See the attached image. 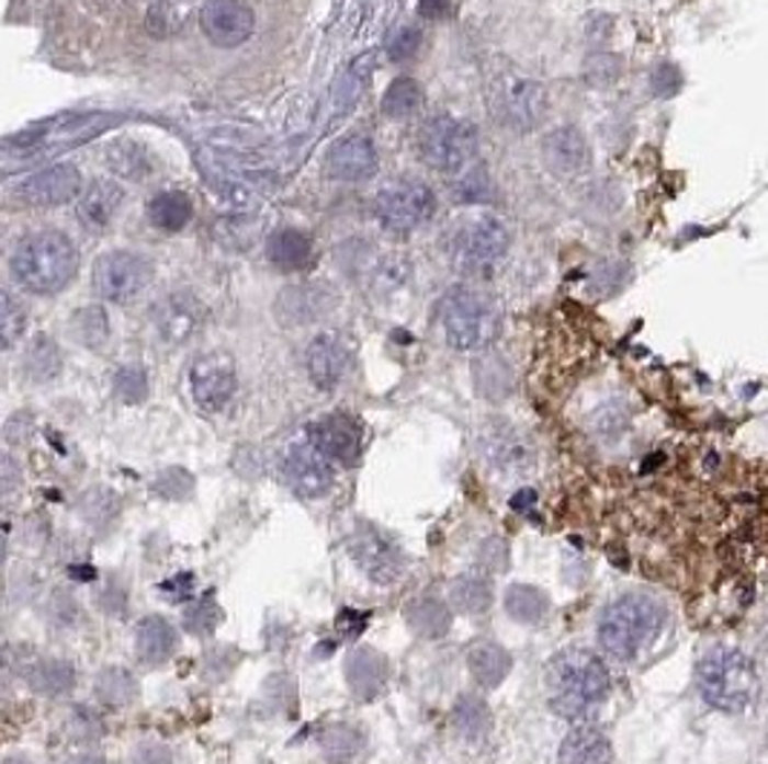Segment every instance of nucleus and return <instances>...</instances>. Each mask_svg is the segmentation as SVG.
<instances>
[{
  "label": "nucleus",
  "instance_id": "obj_23",
  "mask_svg": "<svg viewBox=\"0 0 768 764\" xmlns=\"http://www.w3.org/2000/svg\"><path fill=\"white\" fill-rule=\"evenodd\" d=\"M558 764H613V748L596 727H576L562 742Z\"/></svg>",
  "mask_w": 768,
  "mask_h": 764
},
{
  "label": "nucleus",
  "instance_id": "obj_22",
  "mask_svg": "<svg viewBox=\"0 0 768 764\" xmlns=\"http://www.w3.org/2000/svg\"><path fill=\"white\" fill-rule=\"evenodd\" d=\"M346 679L360 698H374L388 682L386 659L372 647H360L346 661Z\"/></svg>",
  "mask_w": 768,
  "mask_h": 764
},
{
  "label": "nucleus",
  "instance_id": "obj_1",
  "mask_svg": "<svg viewBox=\"0 0 768 764\" xmlns=\"http://www.w3.org/2000/svg\"><path fill=\"white\" fill-rule=\"evenodd\" d=\"M547 693L550 707L562 719H587L610 693L608 666L590 650H564L547 666Z\"/></svg>",
  "mask_w": 768,
  "mask_h": 764
},
{
  "label": "nucleus",
  "instance_id": "obj_31",
  "mask_svg": "<svg viewBox=\"0 0 768 764\" xmlns=\"http://www.w3.org/2000/svg\"><path fill=\"white\" fill-rule=\"evenodd\" d=\"M30 684L41 696H67L69 689L76 687V670L67 661L46 659L30 670Z\"/></svg>",
  "mask_w": 768,
  "mask_h": 764
},
{
  "label": "nucleus",
  "instance_id": "obj_14",
  "mask_svg": "<svg viewBox=\"0 0 768 764\" xmlns=\"http://www.w3.org/2000/svg\"><path fill=\"white\" fill-rule=\"evenodd\" d=\"M205 326V305L199 303L193 294H170L153 308V328L159 333V340L168 345H184L191 342Z\"/></svg>",
  "mask_w": 768,
  "mask_h": 764
},
{
  "label": "nucleus",
  "instance_id": "obj_18",
  "mask_svg": "<svg viewBox=\"0 0 768 764\" xmlns=\"http://www.w3.org/2000/svg\"><path fill=\"white\" fill-rule=\"evenodd\" d=\"M377 147L369 136H349L337 141L331 150H328V175L335 182H346V184H358L372 179L377 173Z\"/></svg>",
  "mask_w": 768,
  "mask_h": 764
},
{
  "label": "nucleus",
  "instance_id": "obj_41",
  "mask_svg": "<svg viewBox=\"0 0 768 764\" xmlns=\"http://www.w3.org/2000/svg\"><path fill=\"white\" fill-rule=\"evenodd\" d=\"M219 620H222V609L219 604H216L214 595H205V598L193 601V604H188V609H184V627L191 629V632H196V636L214 632Z\"/></svg>",
  "mask_w": 768,
  "mask_h": 764
},
{
  "label": "nucleus",
  "instance_id": "obj_12",
  "mask_svg": "<svg viewBox=\"0 0 768 764\" xmlns=\"http://www.w3.org/2000/svg\"><path fill=\"white\" fill-rule=\"evenodd\" d=\"M193 400L202 411H222L236 394V365L228 354L199 356L191 368Z\"/></svg>",
  "mask_w": 768,
  "mask_h": 764
},
{
  "label": "nucleus",
  "instance_id": "obj_13",
  "mask_svg": "<svg viewBox=\"0 0 768 764\" xmlns=\"http://www.w3.org/2000/svg\"><path fill=\"white\" fill-rule=\"evenodd\" d=\"M282 469H285V480L291 489L303 498L326 494L335 483V463L328 460L308 437L303 443H291Z\"/></svg>",
  "mask_w": 768,
  "mask_h": 764
},
{
  "label": "nucleus",
  "instance_id": "obj_37",
  "mask_svg": "<svg viewBox=\"0 0 768 764\" xmlns=\"http://www.w3.org/2000/svg\"><path fill=\"white\" fill-rule=\"evenodd\" d=\"M320 748H323V756H326L331 764H346L360 753V748H363V736H360L354 727L335 725V727H328L326 733L320 736Z\"/></svg>",
  "mask_w": 768,
  "mask_h": 764
},
{
  "label": "nucleus",
  "instance_id": "obj_6",
  "mask_svg": "<svg viewBox=\"0 0 768 764\" xmlns=\"http://www.w3.org/2000/svg\"><path fill=\"white\" fill-rule=\"evenodd\" d=\"M510 250V233L495 216L466 221L455 236V267L472 280H489L504 265Z\"/></svg>",
  "mask_w": 768,
  "mask_h": 764
},
{
  "label": "nucleus",
  "instance_id": "obj_10",
  "mask_svg": "<svg viewBox=\"0 0 768 764\" xmlns=\"http://www.w3.org/2000/svg\"><path fill=\"white\" fill-rule=\"evenodd\" d=\"M434 196L427 184L420 182H397L381 190V196L374 202L377 221L388 233H411L432 216Z\"/></svg>",
  "mask_w": 768,
  "mask_h": 764
},
{
  "label": "nucleus",
  "instance_id": "obj_30",
  "mask_svg": "<svg viewBox=\"0 0 768 764\" xmlns=\"http://www.w3.org/2000/svg\"><path fill=\"white\" fill-rule=\"evenodd\" d=\"M406 620L420 638H443L452 627V613H449V606L443 601L418 598L411 601L409 609H406Z\"/></svg>",
  "mask_w": 768,
  "mask_h": 764
},
{
  "label": "nucleus",
  "instance_id": "obj_19",
  "mask_svg": "<svg viewBox=\"0 0 768 764\" xmlns=\"http://www.w3.org/2000/svg\"><path fill=\"white\" fill-rule=\"evenodd\" d=\"M305 437L312 440L314 446L320 448L323 455L335 463V466H351V463L360 457V432L349 417H320V420H314V423L308 425V434H305Z\"/></svg>",
  "mask_w": 768,
  "mask_h": 764
},
{
  "label": "nucleus",
  "instance_id": "obj_26",
  "mask_svg": "<svg viewBox=\"0 0 768 764\" xmlns=\"http://www.w3.org/2000/svg\"><path fill=\"white\" fill-rule=\"evenodd\" d=\"M176 650V629L161 615H147L136 629V652L145 664H161Z\"/></svg>",
  "mask_w": 768,
  "mask_h": 764
},
{
  "label": "nucleus",
  "instance_id": "obj_43",
  "mask_svg": "<svg viewBox=\"0 0 768 764\" xmlns=\"http://www.w3.org/2000/svg\"><path fill=\"white\" fill-rule=\"evenodd\" d=\"M153 489L161 494V498L170 500H182L191 494L193 489V477L184 469H168L165 475H159V480L153 483Z\"/></svg>",
  "mask_w": 768,
  "mask_h": 764
},
{
  "label": "nucleus",
  "instance_id": "obj_54",
  "mask_svg": "<svg viewBox=\"0 0 768 764\" xmlns=\"http://www.w3.org/2000/svg\"><path fill=\"white\" fill-rule=\"evenodd\" d=\"M7 764H30L26 759H7Z\"/></svg>",
  "mask_w": 768,
  "mask_h": 764
},
{
  "label": "nucleus",
  "instance_id": "obj_35",
  "mask_svg": "<svg viewBox=\"0 0 768 764\" xmlns=\"http://www.w3.org/2000/svg\"><path fill=\"white\" fill-rule=\"evenodd\" d=\"M449 598L461 613H484L493 601V590L484 575H461L449 586Z\"/></svg>",
  "mask_w": 768,
  "mask_h": 764
},
{
  "label": "nucleus",
  "instance_id": "obj_27",
  "mask_svg": "<svg viewBox=\"0 0 768 764\" xmlns=\"http://www.w3.org/2000/svg\"><path fill=\"white\" fill-rule=\"evenodd\" d=\"M466 664H470L472 679H475L481 687H498V684L507 679V673H510L512 659L501 643L484 641L472 647Z\"/></svg>",
  "mask_w": 768,
  "mask_h": 764
},
{
  "label": "nucleus",
  "instance_id": "obj_47",
  "mask_svg": "<svg viewBox=\"0 0 768 764\" xmlns=\"http://www.w3.org/2000/svg\"><path fill=\"white\" fill-rule=\"evenodd\" d=\"M679 72L670 64H662L659 69L654 72V78H651V83H654V90L659 92V95H670V92H677V87H679Z\"/></svg>",
  "mask_w": 768,
  "mask_h": 764
},
{
  "label": "nucleus",
  "instance_id": "obj_38",
  "mask_svg": "<svg viewBox=\"0 0 768 764\" xmlns=\"http://www.w3.org/2000/svg\"><path fill=\"white\" fill-rule=\"evenodd\" d=\"M72 333H76V340L81 342V345H87V349H104V342L110 340L108 313L101 308H95V305L81 308L76 317H72Z\"/></svg>",
  "mask_w": 768,
  "mask_h": 764
},
{
  "label": "nucleus",
  "instance_id": "obj_15",
  "mask_svg": "<svg viewBox=\"0 0 768 764\" xmlns=\"http://www.w3.org/2000/svg\"><path fill=\"white\" fill-rule=\"evenodd\" d=\"M78 190H81V173L72 164H58L23 179L12 196L23 207H61L78 196Z\"/></svg>",
  "mask_w": 768,
  "mask_h": 764
},
{
  "label": "nucleus",
  "instance_id": "obj_29",
  "mask_svg": "<svg viewBox=\"0 0 768 764\" xmlns=\"http://www.w3.org/2000/svg\"><path fill=\"white\" fill-rule=\"evenodd\" d=\"M147 216H150L153 228L165 230V233H179L191 221L193 205L184 193L168 190V193H159V196L153 198L150 207H147Z\"/></svg>",
  "mask_w": 768,
  "mask_h": 764
},
{
  "label": "nucleus",
  "instance_id": "obj_7",
  "mask_svg": "<svg viewBox=\"0 0 768 764\" xmlns=\"http://www.w3.org/2000/svg\"><path fill=\"white\" fill-rule=\"evenodd\" d=\"M420 159L432 170L441 173H455L464 170L475 152H478V129L470 122L452 118V115H432L418 136Z\"/></svg>",
  "mask_w": 768,
  "mask_h": 764
},
{
  "label": "nucleus",
  "instance_id": "obj_50",
  "mask_svg": "<svg viewBox=\"0 0 768 764\" xmlns=\"http://www.w3.org/2000/svg\"><path fill=\"white\" fill-rule=\"evenodd\" d=\"M449 7V0H418L420 18H438L443 15Z\"/></svg>",
  "mask_w": 768,
  "mask_h": 764
},
{
  "label": "nucleus",
  "instance_id": "obj_8",
  "mask_svg": "<svg viewBox=\"0 0 768 764\" xmlns=\"http://www.w3.org/2000/svg\"><path fill=\"white\" fill-rule=\"evenodd\" d=\"M495 118L516 133H530L547 115V90L533 78L504 76L495 81L489 95Z\"/></svg>",
  "mask_w": 768,
  "mask_h": 764
},
{
  "label": "nucleus",
  "instance_id": "obj_40",
  "mask_svg": "<svg viewBox=\"0 0 768 764\" xmlns=\"http://www.w3.org/2000/svg\"><path fill=\"white\" fill-rule=\"evenodd\" d=\"M113 388H115V397H118V400L129 402V406H136V402L147 400L150 383H147L145 368H138V365H124V368H118V372H115Z\"/></svg>",
  "mask_w": 768,
  "mask_h": 764
},
{
  "label": "nucleus",
  "instance_id": "obj_17",
  "mask_svg": "<svg viewBox=\"0 0 768 764\" xmlns=\"http://www.w3.org/2000/svg\"><path fill=\"white\" fill-rule=\"evenodd\" d=\"M541 159L547 170L558 179H576V175L590 170V145L581 129L576 127H555L553 133L541 141Z\"/></svg>",
  "mask_w": 768,
  "mask_h": 764
},
{
  "label": "nucleus",
  "instance_id": "obj_25",
  "mask_svg": "<svg viewBox=\"0 0 768 764\" xmlns=\"http://www.w3.org/2000/svg\"><path fill=\"white\" fill-rule=\"evenodd\" d=\"M266 253L268 262H271L276 271L297 273L312 262V242H308V236L300 233V230L285 228L268 236Z\"/></svg>",
  "mask_w": 768,
  "mask_h": 764
},
{
  "label": "nucleus",
  "instance_id": "obj_21",
  "mask_svg": "<svg viewBox=\"0 0 768 764\" xmlns=\"http://www.w3.org/2000/svg\"><path fill=\"white\" fill-rule=\"evenodd\" d=\"M124 202L122 184L110 182V179H99L84 190V196L78 198V221L84 225L90 233H104L118 216Z\"/></svg>",
  "mask_w": 768,
  "mask_h": 764
},
{
  "label": "nucleus",
  "instance_id": "obj_48",
  "mask_svg": "<svg viewBox=\"0 0 768 764\" xmlns=\"http://www.w3.org/2000/svg\"><path fill=\"white\" fill-rule=\"evenodd\" d=\"M161 592L173 595V601H188L193 592V575H179L170 578L168 583H161Z\"/></svg>",
  "mask_w": 768,
  "mask_h": 764
},
{
  "label": "nucleus",
  "instance_id": "obj_2",
  "mask_svg": "<svg viewBox=\"0 0 768 764\" xmlns=\"http://www.w3.org/2000/svg\"><path fill=\"white\" fill-rule=\"evenodd\" d=\"M12 276L23 290L53 296L72 282L78 271L76 242L61 230H38L26 236L12 253Z\"/></svg>",
  "mask_w": 768,
  "mask_h": 764
},
{
  "label": "nucleus",
  "instance_id": "obj_20",
  "mask_svg": "<svg viewBox=\"0 0 768 764\" xmlns=\"http://www.w3.org/2000/svg\"><path fill=\"white\" fill-rule=\"evenodd\" d=\"M305 365H308V377L314 379V386L331 391L349 368V349L337 333H320L308 345Z\"/></svg>",
  "mask_w": 768,
  "mask_h": 764
},
{
  "label": "nucleus",
  "instance_id": "obj_3",
  "mask_svg": "<svg viewBox=\"0 0 768 764\" xmlns=\"http://www.w3.org/2000/svg\"><path fill=\"white\" fill-rule=\"evenodd\" d=\"M697 687L716 710L743 712L760 696V673L739 650L714 647L697 664Z\"/></svg>",
  "mask_w": 768,
  "mask_h": 764
},
{
  "label": "nucleus",
  "instance_id": "obj_53",
  "mask_svg": "<svg viewBox=\"0 0 768 764\" xmlns=\"http://www.w3.org/2000/svg\"><path fill=\"white\" fill-rule=\"evenodd\" d=\"M72 764H108L101 756H78Z\"/></svg>",
  "mask_w": 768,
  "mask_h": 764
},
{
  "label": "nucleus",
  "instance_id": "obj_44",
  "mask_svg": "<svg viewBox=\"0 0 768 764\" xmlns=\"http://www.w3.org/2000/svg\"><path fill=\"white\" fill-rule=\"evenodd\" d=\"M420 49V30H415V26H406V30H400L392 38V44H388V58L397 64L409 61V58H415Z\"/></svg>",
  "mask_w": 768,
  "mask_h": 764
},
{
  "label": "nucleus",
  "instance_id": "obj_4",
  "mask_svg": "<svg viewBox=\"0 0 768 764\" xmlns=\"http://www.w3.org/2000/svg\"><path fill=\"white\" fill-rule=\"evenodd\" d=\"M665 613L647 595H622L601 613L599 643L601 650L619 661L636 659L662 629Z\"/></svg>",
  "mask_w": 768,
  "mask_h": 764
},
{
  "label": "nucleus",
  "instance_id": "obj_11",
  "mask_svg": "<svg viewBox=\"0 0 768 764\" xmlns=\"http://www.w3.org/2000/svg\"><path fill=\"white\" fill-rule=\"evenodd\" d=\"M349 552L374 583H395L404 572L400 546L395 537H388V532L377 529L374 523H358L351 529Z\"/></svg>",
  "mask_w": 768,
  "mask_h": 764
},
{
  "label": "nucleus",
  "instance_id": "obj_45",
  "mask_svg": "<svg viewBox=\"0 0 768 764\" xmlns=\"http://www.w3.org/2000/svg\"><path fill=\"white\" fill-rule=\"evenodd\" d=\"M617 76L619 58H613V55H599V58H594V61L587 64V78H590V83H596V87L617 81Z\"/></svg>",
  "mask_w": 768,
  "mask_h": 764
},
{
  "label": "nucleus",
  "instance_id": "obj_51",
  "mask_svg": "<svg viewBox=\"0 0 768 764\" xmlns=\"http://www.w3.org/2000/svg\"><path fill=\"white\" fill-rule=\"evenodd\" d=\"M12 469H15V466H12V460L7 457V460H3V486H7V494L15 492V483H18L15 471Z\"/></svg>",
  "mask_w": 768,
  "mask_h": 764
},
{
  "label": "nucleus",
  "instance_id": "obj_24",
  "mask_svg": "<svg viewBox=\"0 0 768 764\" xmlns=\"http://www.w3.org/2000/svg\"><path fill=\"white\" fill-rule=\"evenodd\" d=\"M484 452L489 463L501 471H521L530 460V443H527L510 425H495L484 434Z\"/></svg>",
  "mask_w": 768,
  "mask_h": 764
},
{
  "label": "nucleus",
  "instance_id": "obj_16",
  "mask_svg": "<svg viewBox=\"0 0 768 764\" xmlns=\"http://www.w3.org/2000/svg\"><path fill=\"white\" fill-rule=\"evenodd\" d=\"M199 23H202V32L211 44L234 49L251 38L257 18H253V9H248L239 0H211L202 7Z\"/></svg>",
  "mask_w": 768,
  "mask_h": 764
},
{
  "label": "nucleus",
  "instance_id": "obj_9",
  "mask_svg": "<svg viewBox=\"0 0 768 764\" xmlns=\"http://www.w3.org/2000/svg\"><path fill=\"white\" fill-rule=\"evenodd\" d=\"M153 282V265L129 250H113L92 267V290L115 305L136 303Z\"/></svg>",
  "mask_w": 768,
  "mask_h": 764
},
{
  "label": "nucleus",
  "instance_id": "obj_49",
  "mask_svg": "<svg viewBox=\"0 0 768 764\" xmlns=\"http://www.w3.org/2000/svg\"><path fill=\"white\" fill-rule=\"evenodd\" d=\"M133 764H173L170 762V753L165 748H159V744H153V748H142L133 756Z\"/></svg>",
  "mask_w": 768,
  "mask_h": 764
},
{
  "label": "nucleus",
  "instance_id": "obj_5",
  "mask_svg": "<svg viewBox=\"0 0 768 764\" xmlns=\"http://www.w3.org/2000/svg\"><path fill=\"white\" fill-rule=\"evenodd\" d=\"M438 317H441L447 342L458 351L487 349L501 331V313L493 299L466 285H455L443 294Z\"/></svg>",
  "mask_w": 768,
  "mask_h": 764
},
{
  "label": "nucleus",
  "instance_id": "obj_52",
  "mask_svg": "<svg viewBox=\"0 0 768 764\" xmlns=\"http://www.w3.org/2000/svg\"><path fill=\"white\" fill-rule=\"evenodd\" d=\"M533 500H535V492L524 489V492L512 498V509H516V512H521V509H524V506H533Z\"/></svg>",
  "mask_w": 768,
  "mask_h": 764
},
{
  "label": "nucleus",
  "instance_id": "obj_46",
  "mask_svg": "<svg viewBox=\"0 0 768 764\" xmlns=\"http://www.w3.org/2000/svg\"><path fill=\"white\" fill-rule=\"evenodd\" d=\"M484 196H487V175L470 173L461 182V187H458V198L461 202H481Z\"/></svg>",
  "mask_w": 768,
  "mask_h": 764
},
{
  "label": "nucleus",
  "instance_id": "obj_32",
  "mask_svg": "<svg viewBox=\"0 0 768 764\" xmlns=\"http://www.w3.org/2000/svg\"><path fill=\"white\" fill-rule=\"evenodd\" d=\"M61 351H58L55 340H49V337H35L30 349H26V354H23V372L35 383L55 379L61 374Z\"/></svg>",
  "mask_w": 768,
  "mask_h": 764
},
{
  "label": "nucleus",
  "instance_id": "obj_28",
  "mask_svg": "<svg viewBox=\"0 0 768 764\" xmlns=\"http://www.w3.org/2000/svg\"><path fill=\"white\" fill-rule=\"evenodd\" d=\"M276 313L285 326H305L326 313V294L320 288H289L276 303Z\"/></svg>",
  "mask_w": 768,
  "mask_h": 764
},
{
  "label": "nucleus",
  "instance_id": "obj_36",
  "mask_svg": "<svg viewBox=\"0 0 768 764\" xmlns=\"http://www.w3.org/2000/svg\"><path fill=\"white\" fill-rule=\"evenodd\" d=\"M455 725L470 742L487 739L489 725H493V721H489L487 702L478 696H461V702H458L455 707Z\"/></svg>",
  "mask_w": 768,
  "mask_h": 764
},
{
  "label": "nucleus",
  "instance_id": "obj_33",
  "mask_svg": "<svg viewBox=\"0 0 768 764\" xmlns=\"http://www.w3.org/2000/svg\"><path fill=\"white\" fill-rule=\"evenodd\" d=\"M504 609L512 615L521 624H539V620L547 618V595L535 586H527V583H516L504 595Z\"/></svg>",
  "mask_w": 768,
  "mask_h": 764
},
{
  "label": "nucleus",
  "instance_id": "obj_34",
  "mask_svg": "<svg viewBox=\"0 0 768 764\" xmlns=\"http://www.w3.org/2000/svg\"><path fill=\"white\" fill-rule=\"evenodd\" d=\"M423 106V90L415 78H395L388 83L386 95H383V113L395 122L411 118Z\"/></svg>",
  "mask_w": 768,
  "mask_h": 764
},
{
  "label": "nucleus",
  "instance_id": "obj_42",
  "mask_svg": "<svg viewBox=\"0 0 768 764\" xmlns=\"http://www.w3.org/2000/svg\"><path fill=\"white\" fill-rule=\"evenodd\" d=\"M0 319H3V345L12 349L23 337V331H26V310H23V305L15 303L12 294H3V313H0Z\"/></svg>",
  "mask_w": 768,
  "mask_h": 764
},
{
  "label": "nucleus",
  "instance_id": "obj_39",
  "mask_svg": "<svg viewBox=\"0 0 768 764\" xmlns=\"http://www.w3.org/2000/svg\"><path fill=\"white\" fill-rule=\"evenodd\" d=\"M136 679L122 670V666H110L95 679V693H99L101 702L108 704H127L136 696Z\"/></svg>",
  "mask_w": 768,
  "mask_h": 764
}]
</instances>
